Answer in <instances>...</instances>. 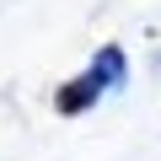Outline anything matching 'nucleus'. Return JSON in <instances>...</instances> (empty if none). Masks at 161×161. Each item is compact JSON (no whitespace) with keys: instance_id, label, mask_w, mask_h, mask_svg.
<instances>
[{"instance_id":"nucleus-1","label":"nucleus","mask_w":161,"mask_h":161,"mask_svg":"<svg viewBox=\"0 0 161 161\" xmlns=\"http://www.w3.org/2000/svg\"><path fill=\"white\" fill-rule=\"evenodd\" d=\"M97 97H102V86L92 80V70L86 75H75V80H64V86L54 92V108L64 113V118H75V113H86V108H97Z\"/></svg>"},{"instance_id":"nucleus-2","label":"nucleus","mask_w":161,"mask_h":161,"mask_svg":"<svg viewBox=\"0 0 161 161\" xmlns=\"http://www.w3.org/2000/svg\"><path fill=\"white\" fill-rule=\"evenodd\" d=\"M92 80H97L102 92H118L124 80H129V59H124L118 43H102V48H97V59H92Z\"/></svg>"}]
</instances>
